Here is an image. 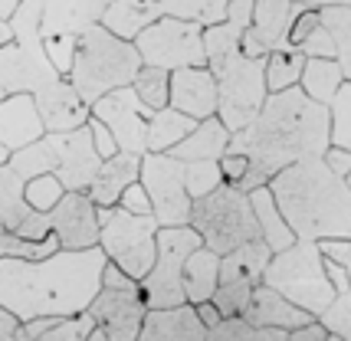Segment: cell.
Instances as JSON below:
<instances>
[{
  "mask_svg": "<svg viewBox=\"0 0 351 341\" xmlns=\"http://www.w3.org/2000/svg\"><path fill=\"white\" fill-rule=\"evenodd\" d=\"M332 148V112L312 102L299 86L273 92L263 112L243 131L230 135L227 155H243L250 174L240 190L266 187L279 170L292 168L306 157H325Z\"/></svg>",
  "mask_w": 351,
  "mask_h": 341,
  "instance_id": "6da1fadb",
  "label": "cell"
},
{
  "mask_svg": "<svg viewBox=\"0 0 351 341\" xmlns=\"http://www.w3.org/2000/svg\"><path fill=\"white\" fill-rule=\"evenodd\" d=\"M106 253L60 249L56 256L27 263L0 260V305L23 322L33 318H73L95 302L106 273Z\"/></svg>",
  "mask_w": 351,
  "mask_h": 341,
  "instance_id": "7a4b0ae2",
  "label": "cell"
},
{
  "mask_svg": "<svg viewBox=\"0 0 351 341\" xmlns=\"http://www.w3.org/2000/svg\"><path fill=\"white\" fill-rule=\"evenodd\" d=\"M282 217L295 233V240L325 243V240H348L351 243V187L345 177L322 157H306L292 168L279 170L269 181Z\"/></svg>",
  "mask_w": 351,
  "mask_h": 341,
  "instance_id": "3957f363",
  "label": "cell"
},
{
  "mask_svg": "<svg viewBox=\"0 0 351 341\" xmlns=\"http://www.w3.org/2000/svg\"><path fill=\"white\" fill-rule=\"evenodd\" d=\"M10 168L23 181L40 177V174H56L66 194H89L92 181L102 168V157L92 144L89 125H82L76 131H60V135L46 131L40 141L10 155Z\"/></svg>",
  "mask_w": 351,
  "mask_h": 341,
  "instance_id": "277c9868",
  "label": "cell"
},
{
  "mask_svg": "<svg viewBox=\"0 0 351 341\" xmlns=\"http://www.w3.org/2000/svg\"><path fill=\"white\" fill-rule=\"evenodd\" d=\"M141 66L145 62L138 56L135 43L119 40L102 23H95L92 30H86L79 36V49H76L73 73H69V82H73V89L79 92V99L92 109L108 92L128 89L135 82Z\"/></svg>",
  "mask_w": 351,
  "mask_h": 341,
  "instance_id": "5b68a950",
  "label": "cell"
},
{
  "mask_svg": "<svg viewBox=\"0 0 351 341\" xmlns=\"http://www.w3.org/2000/svg\"><path fill=\"white\" fill-rule=\"evenodd\" d=\"M40 23H43V0H20L16 14L10 16L14 43L0 49V102L20 92L40 95L62 79L46 56Z\"/></svg>",
  "mask_w": 351,
  "mask_h": 341,
  "instance_id": "8992f818",
  "label": "cell"
},
{
  "mask_svg": "<svg viewBox=\"0 0 351 341\" xmlns=\"http://www.w3.org/2000/svg\"><path fill=\"white\" fill-rule=\"evenodd\" d=\"M191 227L200 233L204 247L217 253V256H227V253L246 247V243L263 240L260 220L253 214L250 194L233 184H220L214 194L194 201Z\"/></svg>",
  "mask_w": 351,
  "mask_h": 341,
  "instance_id": "52a82bcc",
  "label": "cell"
},
{
  "mask_svg": "<svg viewBox=\"0 0 351 341\" xmlns=\"http://www.w3.org/2000/svg\"><path fill=\"white\" fill-rule=\"evenodd\" d=\"M263 286L286 295L292 305H299L315 318L335 302V286L325 273V256L319 243H306V240H299L286 253H276L263 273Z\"/></svg>",
  "mask_w": 351,
  "mask_h": 341,
  "instance_id": "ba28073f",
  "label": "cell"
},
{
  "mask_svg": "<svg viewBox=\"0 0 351 341\" xmlns=\"http://www.w3.org/2000/svg\"><path fill=\"white\" fill-rule=\"evenodd\" d=\"M217 79V92H220V105H217V118L227 125L230 135L243 131L263 112L269 89H266V60H250L240 49L223 53L217 60L207 62Z\"/></svg>",
  "mask_w": 351,
  "mask_h": 341,
  "instance_id": "9c48e42d",
  "label": "cell"
},
{
  "mask_svg": "<svg viewBox=\"0 0 351 341\" xmlns=\"http://www.w3.org/2000/svg\"><path fill=\"white\" fill-rule=\"evenodd\" d=\"M158 220L135 217L122 207L99 210V249L112 266H119L125 276L141 282L154 269L158 260Z\"/></svg>",
  "mask_w": 351,
  "mask_h": 341,
  "instance_id": "30bf717a",
  "label": "cell"
},
{
  "mask_svg": "<svg viewBox=\"0 0 351 341\" xmlns=\"http://www.w3.org/2000/svg\"><path fill=\"white\" fill-rule=\"evenodd\" d=\"M86 312L95 322V328H92V335L86 341H138L148 305L141 299L138 282L132 276H125L119 266L106 263L102 289H99L95 302Z\"/></svg>",
  "mask_w": 351,
  "mask_h": 341,
  "instance_id": "8fae6325",
  "label": "cell"
},
{
  "mask_svg": "<svg viewBox=\"0 0 351 341\" xmlns=\"http://www.w3.org/2000/svg\"><path fill=\"white\" fill-rule=\"evenodd\" d=\"M200 247H204V240H200V233L194 227L158 230V260H154V269L138 282L148 312L187 305V299H184V263Z\"/></svg>",
  "mask_w": 351,
  "mask_h": 341,
  "instance_id": "7c38bea8",
  "label": "cell"
},
{
  "mask_svg": "<svg viewBox=\"0 0 351 341\" xmlns=\"http://www.w3.org/2000/svg\"><path fill=\"white\" fill-rule=\"evenodd\" d=\"M135 49L145 66H158L168 73L207 66L204 27L187 23V20H174V16H161L158 23H152L135 40Z\"/></svg>",
  "mask_w": 351,
  "mask_h": 341,
  "instance_id": "4fadbf2b",
  "label": "cell"
},
{
  "mask_svg": "<svg viewBox=\"0 0 351 341\" xmlns=\"http://www.w3.org/2000/svg\"><path fill=\"white\" fill-rule=\"evenodd\" d=\"M148 201H152V214L161 230L168 227H191V194L184 187V164L174 161L171 155H148L141 157V177H138Z\"/></svg>",
  "mask_w": 351,
  "mask_h": 341,
  "instance_id": "5bb4252c",
  "label": "cell"
},
{
  "mask_svg": "<svg viewBox=\"0 0 351 341\" xmlns=\"http://www.w3.org/2000/svg\"><path fill=\"white\" fill-rule=\"evenodd\" d=\"M154 112L135 95V89H115L106 99H99L92 105V118L106 125L112 131V138L119 144V151L125 155H148V122H152Z\"/></svg>",
  "mask_w": 351,
  "mask_h": 341,
  "instance_id": "9a60e30c",
  "label": "cell"
},
{
  "mask_svg": "<svg viewBox=\"0 0 351 341\" xmlns=\"http://www.w3.org/2000/svg\"><path fill=\"white\" fill-rule=\"evenodd\" d=\"M302 10L306 7H299L292 0H256L253 23L243 33L240 53L250 56V60H266L269 53H279V49H295L289 47V30H292V20Z\"/></svg>",
  "mask_w": 351,
  "mask_h": 341,
  "instance_id": "2e32d148",
  "label": "cell"
},
{
  "mask_svg": "<svg viewBox=\"0 0 351 341\" xmlns=\"http://www.w3.org/2000/svg\"><path fill=\"white\" fill-rule=\"evenodd\" d=\"M53 233L62 249H95L99 247V207L89 194H66L53 210Z\"/></svg>",
  "mask_w": 351,
  "mask_h": 341,
  "instance_id": "e0dca14e",
  "label": "cell"
},
{
  "mask_svg": "<svg viewBox=\"0 0 351 341\" xmlns=\"http://www.w3.org/2000/svg\"><path fill=\"white\" fill-rule=\"evenodd\" d=\"M168 105L174 112L187 115V118H194V122L214 118L217 105H220V92H217V79H214V73H210V66L171 73Z\"/></svg>",
  "mask_w": 351,
  "mask_h": 341,
  "instance_id": "ac0fdd59",
  "label": "cell"
},
{
  "mask_svg": "<svg viewBox=\"0 0 351 341\" xmlns=\"http://www.w3.org/2000/svg\"><path fill=\"white\" fill-rule=\"evenodd\" d=\"M36 112L43 118V128L49 135H60V131H76L82 125H89L92 109L79 99V92L73 89L69 79H60L56 86H49L46 92L33 95Z\"/></svg>",
  "mask_w": 351,
  "mask_h": 341,
  "instance_id": "d6986e66",
  "label": "cell"
},
{
  "mask_svg": "<svg viewBox=\"0 0 351 341\" xmlns=\"http://www.w3.org/2000/svg\"><path fill=\"white\" fill-rule=\"evenodd\" d=\"M112 0H43L40 33L49 36H82L95 23H102Z\"/></svg>",
  "mask_w": 351,
  "mask_h": 341,
  "instance_id": "ffe728a7",
  "label": "cell"
},
{
  "mask_svg": "<svg viewBox=\"0 0 351 341\" xmlns=\"http://www.w3.org/2000/svg\"><path fill=\"white\" fill-rule=\"evenodd\" d=\"M240 318H246L250 325L256 328H282V331H295V328H306L312 322H319L315 315H308L299 305H292L286 295H279L269 286H256L253 289Z\"/></svg>",
  "mask_w": 351,
  "mask_h": 341,
  "instance_id": "44dd1931",
  "label": "cell"
},
{
  "mask_svg": "<svg viewBox=\"0 0 351 341\" xmlns=\"http://www.w3.org/2000/svg\"><path fill=\"white\" fill-rule=\"evenodd\" d=\"M43 135H46L43 118H40L30 92L10 95V99L0 102V144L10 148V155L33 144V141H40Z\"/></svg>",
  "mask_w": 351,
  "mask_h": 341,
  "instance_id": "7402d4cb",
  "label": "cell"
},
{
  "mask_svg": "<svg viewBox=\"0 0 351 341\" xmlns=\"http://www.w3.org/2000/svg\"><path fill=\"white\" fill-rule=\"evenodd\" d=\"M138 341H207V325L187 302L178 309H158L145 315Z\"/></svg>",
  "mask_w": 351,
  "mask_h": 341,
  "instance_id": "603a6c76",
  "label": "cell"
},
{
  "mask_svg": "<svg viewBox=\"0 0 351 341\" xmlns=\"http://www.w3.org/2000/svg\"><path fill=\"white\" fill-rule=\"evenodd\" d=\"M138 177H141V157L119 151L115 157L102 161V168L95 174V181H92V187H89L92 203H95L99 210H102V207H119L122 194L135 184Z\"/></svg>",
  "mask_w": 351,
  "mask_h": 341,
  "instance_id": "cb8c5ba5",
  "label": "cell"
},
{
  "mask_svg": "<svg viewBox=\"0 0 351 341\" xmlns=\"http://www.w3.org/2000/svg\"><path fill=\"white\" fill-rule=\"evenodd\" d=\"M161 16H165L161 14V0H112L106 16H102V27L108 33H115L119 40L135 43L138 36L152 23H158Z\"/></svg>",
  "mask_w": 351,
  "mask_h": 341,
  "instance_id": "d4e9b609",
  "label": "cell"
},
{
  "mask_svg": "<svg viewBox=\"0 0 351 341\" xmlns=\"http://www.w3.org/2000/svg\"><path fill=\"white\" fill-rule=\"evenodd\" d=\"M227 148H230V131L227 125L214 115V118H204L181 144L171 148L168 155L174 161H220L227 155Z\"/></svg>",
  "mask_w": 351,
  "mask_h": 341,
  "instance_id": "484cf974",
  "label": "cell"
},
{
  "mask_svg": "<svg viewBox=\"0 0 351 341\" xmlns=\"http://www.w3.org/2000/svg\"><path fill=\"white\" fill-rule=\"evenodd\" d=\"M273 260V249L266 247L263 240L246 243V247L233 249L227 256H220V286L227 282H243V286H263V273Z\"/></svg>",
  "mask_w": 351,
  "mask_h": 341,
  "instance_id": "4316f807",
  "label": "cell"
},
{
  "mask_svg": "<svg viewBox=\"0 0 351 341\" xmlns=\"http://www.w3.org/2000/svg\"><path fill=\"white\" fill-rule=\"evenodd\" d=\"M250 203H253V214H256V220H260L263 243L273 249V256L276 253H286V249H292L295 243H299L295 233L289 230L286 217H282V210H279V203H276L269 184L250 190Z\"/></svg>",
  "mask_w": 351,
  "mask_h": 341,
  "instance_id": "83f0119b",
  "label": "cell"
},
{
  "mask_svg": "<svg viewBox=\"0 0 351 341\" xmlns=\"http://www.w3.org/2000/svg\"><path fill=\"white\" fill-rule=\"evenodd\" d=\"M217 286H220V256L207 247L194 249L184 263V299L191 305H204L214 299Z\"/></svg>",
  "mask_w": 351,
  "mask_h": 341,
  "instance_id": "f1b7e54d",
  "label": "cell"
},
{
  "mask_svg": "<svg viewBox=\"0 0 351 341\" xmlns=\"http://www.w3.org/2000/svg\"><path fill=\"white\" fill-rule=\"evenodd\" d=\"M23 190H27V181L10 164H3L0 168V233H16L36 214L27 203Z\"/></svg>",
  "mask_w": 351,
  "mask_h": 341,
  "instance_id": "f546056e",
  "label": "cell"
},
{
  "mask_svg": "<svg viewBox=\"0 0 351 341\" xmlns=\"http://www.w3.org/2000/svg\"><path fill=\"white\" fill-rule=\"evenodd\" d=\"M197 125L200 122L187 118L181 112H174L171 105L161 112H154L152 122H148V151H152V155H168L171 148L181 144Z\"/></svg>",
  "mask_w": 351,
  "mask_h": 341,
  "instance_id": "4dcf8cb0",
  "label": "cell"
},
{
  "mask_svg": "<svg viewBox=\"0 0 351 341\" xmlns=\"http://www.w3.org/2000/svg\"><path fill=\"white\" fill-rule=\"evenodd\" d=\"M341 66L335 60H306V69H302V82H299V89L312 99V102H319V105H332V99L338 95L341 89Z\"/></svg>",
  "mask_w": 351,
  "mask_h": 341,
  "instance_id": "1f68e13d",
  "label": "cell"
},
{
  "mask_svg": "<svg viewBox=\"0 0 351 341\" xmlns=\"http://www.w3.org/2000/svg\"><path fill=\"white\" fill-rule=\"evenodd\" d=\"M230 0H161V14L187 23H200L204 30L227 20Z\"/></svg>",
  "mask_w": 351,
  "mask_h": 341,
  "instance_id": "d6a6232c",
  "label": "cell"
},
{
  "mask_svg": "<svg viewBox=\"0 0 351 341\" xmlns=\"http://www.w3.org/2000/svg\"><path fill=\"white\" fill-rule=\"evenodd\" d=\"M302 69H306V56L299 49H279L266 56V89L273 92H286L302 82Z\"/></svg>",
  "mask_w": 351,
  "mask_h": 341,
  "instance_id": "836d02e7",
  "label": "cell"
},
{
  "mask_svg": "<svg viewBox=\"0 0 351 341\" xmlns=\"http://www.w3.org/2000/svg\"><path fill=\"white\" fill-rule=\"evenodd\" d=\"M322 27L335 40V62L341 66L345 82H351V10L348 7H322Z\"/></svg>",
  "mask_w": 351,
  "mask_h": 341,
  "instance_id": "e575fe53",
  "label": "cell"
},
{
  "mask_svg": "<svg viewBox=\"0 0 351 341\" xmlns=\"http://www.w3.org/2000/svg\"><path fill=\"white\" fill-rule=\"evenodd\" d=\"M132 89H135V95L152 112L168 109L171 73L168 69H158V66H141V69H138V76H135V82H132Z\"/></svg>",
  "mask_w": 351,
  "mask_h": 341,
  "instance_id": "d590c367",
  "label": "cell"
},
{
  "mask_svg": "<svg viewBox=\"0 0 351 341\" xmlns=\"http://www.w3.org/2000/svg\"><path fill=\"white\" fill-rule=\"evenodd\" d=\"M207 341H289L282 328H256L246 318H223L217 328L207 331Z\"/></svg>",
  "mask_w": 351,
  "mask_h": 341,
  "instance_id": "8d00e7d4",
  "label": "cell"
},
{
  "mask_svg": "<svg viewBox=\"0 0 351 341\" xmlns=\"http://www.w3.org/2000/svg\"><path fill=\"white\" fill-rule=\"evenodd\" d=\"M184 164V187L191 194V201H200L207 194H214L223 184V170L220 161H181Z\"/></svg>",
  "mask_w": 351,
  "mask_h": 341,
  "instance_id": "74e56055",
  "label": "cell"
},
{
  "mask_svg": "<svg viewBox=\"0 0 351 341\" xmlns=\"http://www.w3.org/2000/svg\"><path fill=\"white\" fill-rule=\"evenodd\" d=\"M23 197H27V203H30L36 214H49V210L66 197V187H62V181L56 174H40V177H30V181H27Z\"/></svg>",
  "mask_w": 351,
  "mask_h": 341,
  "instance_id": "f35d334b",
  "label": "cell"
},
{
  "mask_svg": "<svg viewBox=\"0 0 351 341\" xmlns=\"http://www.w3.org/2000/svg\"><path fill=\"white\" fill-rule=\"evenodd\" d=\"M328 112H332V148L351 151V82H341Z\"/></svg>",
  "mask_w": 351,
  "mask_h": 341,
  "instance_id": "ab89813d",
  "label": "cell"
},
{
  "mask_svg": "<svg viewBox=\"0 0 351 341\" xmlns=\"http://www.w3.org/2000/svg\"><path fill=\"white\" fill-rule=\"evenodd\" d=\"M250 295H253V286L227 282V286H217V292L210 302L217 305V312H220L223 318H240L246 309V302H250Z\"/></svg>",
  "mask_w": 351,
  "mask_h": 341,
  "instance_id": "60d3db41",
  "label": "cell"
},
{
  "mask_svg": "<svg viewBox=\"0 0 351 341\" xmlns=\"http://www.w3.org/2000/svg\"><path fill=\"white\" fill-rule=\"evenodd\" d=\"M319 322L332 335H341L345 341H351V289L345 292H335V302L319 315Z\"/></svg>",
  "mask_w": 351,
  "mask_h": 341,
  "instance_id": "b9f144b4",
  "label": "cell"
},
{
  "mask_svg": "<svg viewBox=\"0 0 351 341\" xmlns=\"http://www.w3.org/2000/svg\"><path fill=\"white\" fill-rule=\"evenodd\" d=\"M43 47H46L49 62H53V69H56L62 79H69V73H73V62H76L79 36H49V40H43Z\"/></svg>",
  "mask_w": 351,
  "mask_h": 341,
  "instance_id": "7bdbcfd3",
  "label": "cell"
},
{
  "mask_svg": "<svg viewBox=\"0 0 351 341\" xmlns=\"http://www.w3.org/2000/svg\"><path fill=\"white\" fill-rule=\"evenodd\" d=\"M92 322L89 312H82V315H73V318H56V325L46 331L40 341H86L92 335Z\"/></svg>",
  "mask_w": 351,
  "mask_h": 341,
  "instance_id": "ee69618b",
  "label": "cell"
},
{
  "mask_svg": "<svg viewBox=\"0 0 351 341\" xmlns=\"http://www.w3.org/2000/svg\"><path fill=\"white\" fill-rule=\"evenodd\" d=\"M299 53H302L306 60H335V40H332V33L325 30V27H319V30L299 47Z\"/></svg>",
  "mask_w": 351,
  "mask_h": 341,
  "instance_id": "f6af8a7d",
  "label": "cell"
},
{
  "mask_svg": "<svg viewBox=\"0 0 351 341\" xmlns=\"http://www.w3.org/2000/svg\"><path fill=\"white\" fill-rule=\"evenodd\" d=\"M119 207H122V210H128V214H135V217H154V214H152V201H148V190H145V184H141V181H135V184L125 190L122 201H119Z\"/></svg>",
  "mask_w": 351,
  "mask_h": 341,
  "instance_id": "bcb514c9",
  "label": "cell"
},
{
  "mask_svg": "<svg viewBox=\"0 0 351 341\" xmlns=\"http://www.w3.org/2000/svg\"><path fill=\"white\" fill-rule=\"evenodd\" d=\"M322 27V16H319V10H302V14L292 20V30H289V47H302L312 33Z\"/></svg>",
  "mask_w": 351,
  "mask_h": 341,
  "instance_id": "7dc6e473",
  "label": "cell"
},
{
  "mask_svg": "<svg viewBox=\"0 0 351 341\" xmlns=\"http://www.w3.org/2000/svg\"><path fill=\"white\" fill-rule=\"evenodd\" d=\"M89 131H92V144H95V151H99L102 161L119 155V144H115V138H112V131H108L99 118H89Z\"/></svg>",
  "mask_w": 351,
  "mask_h": 341,
  "instance_id": "c3c4849f",
  "label": "cell"
},
{
  "mask_svg": "<svg viewBox=\"0 0 351 341\" xmlns=\"http://www.w3.org/2000/svg\"><path fill=\"white\" fill-rule=\"evenodd\" d=\"M220 170H223V184L240 187L250 174V161L243 155H223L220 157Z\"/></svg>",
  "mask_w": 351,
  "mask_h": 341,
  "instance_id": "681fc988",
  "label": "cell"
},
{
  "mask_svg": "<svg viewBox=\"0 0 351 341\" xmlns=\"http://www.w3.org/2000/svg\"><path fill=\"white\" fill-rule=\"evenodd\" d=\"M319 249H322V256H328V260L345 266L348 269V279H351V243L348 240H325V243H319Z\"/></svg>",
  "mask_w": 351,
  "mask_h": 341,
  "instance_id": "f907efd6",
  "label": "cell"
},
{
  "mask_svg": "<svg viewBox=\"0 0 351 341\" xmlns=\"http://www.w3.org/2000/svg\"><path fill=\"white\" fill-rule=\"evenodd\" d=\"M322 161L328 164V170H335L338 177H345V181L351 177V151H345V148H328Z\"/></svg>",
  "mask_w": 351,
  "mask_h": 341,
  "instance_id": "816d5d0a",
  "label": "cell"
},
{
  "mask_svg": "<svg viewBox=\"0 0 351 341\" xmlns=\"http://www.w3.org/2000/svg\"><path fill=\"white\" fill-rule=\"evenodd\" d=\"M289 341H328V328L322 325V322H312V325H306V328L289 331Z\"/></svg>",
  "mask_w": 351,
  "mask_h": 341,
  "instance_id": "f5cc1de1",
  "label": "cell"
},
{
  "mask_svg": "<svg viewBox=\"0 0 351 341\" xmlns=\"http://www.w3.org/2000/svg\"><path fill=\"white\" fill-rule=\"evenodd\" d=\"M16 331H20V318L0 305V341H14Z\"/></svg>",
  "mask_w": 351,
  "mask_h": 341,
  "instance_id": "db71d44e",
  "label": "cell"
},
{
  "mask_svg": "<svg viewBox=\"0 0 351 341\" xmlns=\"http://www.w3.org/2000/svg\"><path fill=\"white\" fill-rule=\"evenodd\" d=\"M194 309H197L200 322L207 325V331H210V328H217V325H220V322H223V315L217 312V305H214V302H204V305H194Z\"/></svg>",
  "mask_w": 351,
  "mask_h": 341,
  "instance_id": "11a10c76",
  "label": "cell"
},
{
  "mask_svg": "<svg viewBox=\"0 0 351 341\" xmlns=\"http://www.w3.org/2000/svg\"><path fill=\"white\" fill-rule=\"evenodd\" d=\"M7 43H14V27H10V20H0V49Z\"/></svg>",
  "mask_w": 351,
  "mask_h": 341,
  "instance_id": "9f6ffc18",
  "label": "cell"
},
{
  "mask_svg": "<svg viewBox=\"0 0 351 341\" xmlns=\"http://www.w3.org/2000/svg\"><path fill=\"white\" fill-rule=\"evenodd\" d=\"M20 7V0H0V20H10Z\"/></svg>",
  "mask_w": 351,
  "mask_h": 341,
  "instance_id": "6f0895ef",
  "label": "cell"
},
{
  "mask_svg": "<svg viewBox=\"0 0 351 341\" xmlns=\"http://www.w3.org/2000/svg\"><path fill=\"white\" fill-rule=\"evenodd\" d=\"M322 7H348L351 10V0H322ZM319 7V10H322Z\"/></svg>",
  "mask_w": 351,
  "mask_h": 341,
  "instance_id": "680465c9",
  "label": "cell"
},
{
  "mask_svg": "<svg viewBox=\"0 0 351 341\" xmlns=\"http://www.w3.org/2000/svg\"><path fill=\"white\" fill-rule=\"evenodd\" d=\"M3 164H10V148L0 144V168H3Z\"/></svg>",
  "mask_w": 351,
  "mask_h": 341,
  "instance_id": "91938a15",
  "label": "cell"
},
{
  "mask_svg": "<svg viewBox=\"0 0 351 341\" xmlns=\"http://www.w3.org/2000/svg\"><path fill=\"white\" fill-rule=\"evenodd\" d=\"M328 341H345V338H341V335H332V331H328Z\"/></svg>",
  "mask_w": 351,
  "mask_h": 341,
  "instance_id": "94428289",
  "label": "cell"
}]
</instances>
